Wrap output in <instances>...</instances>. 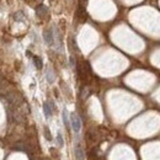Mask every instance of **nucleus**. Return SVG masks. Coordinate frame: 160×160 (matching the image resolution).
I'll list each match as a JSON object with an SVG mask.
<instances>
[{"instance_id": "f257e3e1", "label": "nucleus", "mask_w": 160, "mask_h": 160, "mask_svg": "<svg viewBox=\"0 0 160 160\" xmlns=\"http://www.w3.org/2000/svg\"><path fill=\"white\" fill-rule=\"evenodd\" d=\"M70 124H72V128L74 132H79L81 128V121L79 118V116L77 113H72L70 115Z\"/></svg>"}, {"instance_id": "f03ea898", "label": "nucleus", "mask_w": 160, "mask_h": 160, "mask_svg": "<svg viewBox=\"0 0 160 160\" xmlns=\"http://www.w3.org/2000/svg\"><path fill=\"white\" fill-rule=\"evenodd\" d=\"M36 14L38 17H41V19H48L49 17V11H48V8L46 5H38L36 8Z\"/></svg>"}, {"instance_id": "7ed1b4c3", "label": "nucleus", "mask_w": 160, "mask_h": 160, "mask_svg": "<svg viewBox=\"0 0 160 160\" xmlns=\"http://www.w3.org/2000/svg\"><path fill=\"white\" fill-rule=\"evenodd\" d=\"M54 107H56V106L53 105L52 101H48V102H44L43 103V112H44V116L47 118L52 116V112H53V110H54Z\"/></svg>"}, {"instance_id": "20e7f679", "label": "nucleus", "mask_w": 160, "mask_h": 160, "mask_svg": "<svg viewBox=\"0 0 160 160\" xmlns=\"http://www.w3.org/2000/svg\"><path fill=\"white\" fill-rule=\"evenodd\" d=\"M43 40L48 46L53 44V31L51 28H47L43 31Z\"/></svg>"}, {"instance_id": "39448f33", "label": "nucleus", "mask_w": 160, "mask_h": 160, "mask_svg": "<svg viewBox=\"0 0 160 160\" xmlns=\"http://www.w3.org/2000/svg\"><path fill=\"white\" fill-rule=\"evenodd\" d=\"M74 153H75V158H77V160H84L85 154H84V150H83V148H81L80 145H77V147H75Z\"/></svg>"}, {"instance_id": "423d86ee", "label": "nucleus", "mask_w": 160, "mask_h": 160, "mask_svg": "<svg viewBox=\"0 0 160 160\" xmlns=\"http://www.w3.org/2000/svg\"><path fill=\"white\" fill-rule=\"evenodd\" d=\"M14 20L15 21H24L25 20V15L21 12V11H17L16 14H14Z\"/></svg>"}, {"instance_id": "0eeeda50", "label": "nucleus", "mask_w": 160, "mask_h": 160, "mask_svg": "<svg viewBox=\"0 0 160 160\" xmlns=\"http://www.w3.org/2000/svg\"><path fill=\"white\" fill-rule=\"evenodd\" d=\"M62 116H63V123H64V126H65L67 128H69L70 122H69V119H68V112H67V110H63Z\"/></svg>"}, {"instance_id": "6e6552de", "label": "nucleus", "mask_w": 160, "mask_h": 160, "mask_svg": "<svg viewBox=\"0 0 160 160\" xmlns=\"http://www.w3.org/2000/svg\"><path fill=\"white\" fill-rule=\"evenodd\" d=\"M33 63H34V67H36L37 69H42L43 63H42V59L40 57H33Z\"/></svg>"}, {"instance_id": "1a4fd4ad", "label": "nucleus", "mask_w": 160, "mask_h": 160, "mask_svg": "<svg viewBox=\"0 0 160 160\" xmlns=\"http://www.w3.org/2000/svg\"><path fill=\"white\" fill-rule=\"evenodd\" d=\"M46 77H47V80H48V83H53L54 81V73L52 72V69H48L47 70V74H46Z\"/></svg>"}, {"instance_id": "9d476101", "label": "nucleus", "mask_w": 160, "mask_h": 160, "mask_svg": "<svg viewBox=\"0 0 160 160\" xmlns=\"http://www.w3.org/2000/svg\"><path fill=\"white\" fill-rule=\"evenodd\" d=\"M57 144H58V147H63L64 145V140H63V137H62L60 133L57 134Z\"/></svg>"}, {"instance_id": "9b49d317", "label": "nucleus", "mask_w": 160, "mask_h": 160, "mask_svg": "<svg viewBox=\"0 0 160 160\" xmlns=\"http://www.w3.org/2000/svg\"><path fill=\"white\" fill-rule=\"evenodd\" d=\"M43 132H44L46 139H47V140H52V136H51V132H49L48 127H44V128H43Z\"/></svg>"}, {"instance_id": "f8f14e48", "label": "nucleus", "mask_w": 160, "mask_h": 160, "mask_svg": "<svg viewBox=\"0 0 160 160\" xmlns=\"http://www.w3.org/2000/svg\"><path fill=\"white\" fill-rule=\"evenodd\" d=\"M36 2H38V3H42V2H43V0H36Z\"/></svg>"}]
</instances>
